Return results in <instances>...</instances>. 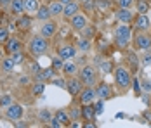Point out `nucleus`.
<instances>
[{
	"label": "nucleus",
	"instance_id": "f257e3e1",
	"mask_svg": "<svg viewBox=\"0 0 151 128\" xmlns=\"http://www.w3.org/2000/svg\"><path fill=\"white\" fill-rule=\"evenodd\" d=\"M130 28H129V24H125V23H122L118 28L115 29V40L118 43V47H127L129 45V40H130Z\"/></svg>",
	"mask_w": 151,
	"mask_h": 128
},
{
	"label": "nucleus",
	"instance_id": "f03ea898",
	"mask_svg": "<svg viewBox=\"0 0 151 128\" xmlns=\"http://www.w3.org/2000/svg\"><path fill=\"white\" fill-rule=\"evenodd\" d=\"M115 80H116V85L120 88H129L130 83H132V76H130V71L127 68H116L115 71Z\"/></svg>",
	"mask_w": 151,
	"mask_h": 128
},
{
	"label": "nucleus",
	"instance_id": "7ed1b4c3",
	"mask_svg": "<svg viewBox=\"0 0 151 128\" xmlns=\"http://www.w3.org/2000/svg\"><path fill=\"white\" fill-rule=\"evenodd\" d=\"M47 50V40L45 36H35V38H31L30 42V52L33 56H42V54H45Z\"/></svg>",
	"mask_w": 151,
	"mask_h": 128
},
{
	"label": "nucleus",
	"instance_id": "20e7f679",
	"mask_svg": "<svg viewBox=\"0 0 151 128\" xmlns=\"http://www.w3.org/2000/svg\"><path fill=\"white\" fill-rule=\"evenodd\" d=\"M80 78L87 87H91L96 83V68L94 66H83L80 71Z\"/></svg>",
	"mask_w": 151,
	"mask_h": 128
},
{
	"label": "nucleus",
	"instance_id": "39448f33",
	"mask_svg": "<svg viewBox=\"0 0 151 128\" xmlns=\"http://www.w3.org/2000/svg\"><path fill=\"white\" fill-rule=\"evenodd\" d=\"M5 116H7V119L16 121V119H19L23 116V107L19 104H11L9 107H5Z\"/></svg>",
	"mask_w": 151,
	"mask_h": 128
},
{
	"label": "nucleus",
	"instance_id": "423d86ee",
	"mask_svg": "<svg viewBox=\"0 0 151 128\" xmlns=\"http://www.w3.org/2000/svg\"><path fill=\"white\" fill-rule=\"evenodd\" d=\"M71 28L76 29V31H82V29L87 28V16L76 12L73 17H71Z\"/></svg>",
	"mask_w": 151,
	"mask_h": 128
},
{
	"label": "nucleus",
	"instance_id": "0eeeda50",
	"mask_svg": "<svg viewBox=\"0 0 151 128\" xmlns=\"http://www.w3.org/2000/svg\"><path fill=\"white\" fill-rule=\"evenodd\" d=\"M136 47H137V49H141V50H150V49H151V36H150V35H146V33L137 35Z\"/></svg>",
	"mask_w": 151,
	"mask_h": 128
},
{
	"label": "nucleus",
	"instance_id": "6e6552de",
	"mask_svg": "<svg viewBox=\"0 0 151 128\" xmlns=\"http://www.w3.org/2000/svg\"><path fill=\"white\" fill-rule=\"evenodd\" d=\"M66 88H68V94L75 97V95L80 94V90H82V82L76 80V78H70V80L66 82Z\"/></svg>",
	"mask_w": 151,
	"mask_h": 128
},
{
	"label": "nucleus",
	"instance_id": "1a4fd4ad",
	"mask_svg": "<svg viewBox=\"0 0 151 128\" xmlns=\"http://www.w3.org/2000/svg\"><path fill=\"white\" fill-rule=\"evenodd\" d=\"M76 54V49L73 45H63L59 49V52H58V56L63 59V61H68V59H73Z\"/></svg>",
	"mask_w": 151,
	"mask_h": 128
},
{
	"label": "nucleus",
	"instance_id": "9d476101",
	"mask_svg": "<svg viewBox=\"0 0 151 128\" xmlns=\"http://www.w3.org/2000/svg\"><path fill=\"white\" fill-rule=\"evenodd\" d=\"M132 17H134V16H132V11H130L129 7H120V9L116 11V19H118L120 23H125V24H127V23L132 21Z\"/></svg>",
	"mask_w": 151,
	"mask_h": 128
},
{
	"label": "nucleus",
	"instance_id": "9b49d317",
	"mask_svg": "<svg viewBox=\"0 0 151 128\" xmlns=\"http://www.w3.org/2000/svg\"><path fill=\"white\" fill-rule=\"evenodd\" d=\"M80 11V5H78V2H70V4H66L64 5V11H63V16L64 17H73V16L76 14Z\"/></svg>",
	"mask_w": 151,
	"mask_h": 128
},
{
	"label": "nucleus",
	"instance_id": "f8f14e48",
	"mask_svg": "<svg viewBox=\"0 0 151 128\" xmlns=\"http://www.w3.org/2000/svg\"><path fill=\"white\" fill-rule=\"evenodd\" d=\"M96 95L97 97H101V99H108L109 95H111V87L108 85V83H99V85L96 87Z\"/></svg>",
	"mask_w": 151,
	"mask_h": 128
},
{
	"label": "nucleus",
	"instance_id": "ddd939ff",
	"mask_svg": "<svg viewBox=\"0 0 151 128\" xmlns=\"http://www.w3.org/2000/svg\"><path fill=\"white\" fill-rule=\"evenodd\" d=\"M56 31H58V26H56V23H50V21H47L45 24L42 26V36H45V38H50V36H54V35H56Z\"/></svg>",
	"mask_w": 151,
	"mask_h": 128
},
{
	"label": "nucleus",
	"instance_id": "4468645a",
	"mask_svg": "<svg viewBox=\"0 0 151 128\" xmlns=\"http://www.w3.org/2000/svg\"><path fill=\"white\" fill-rule=\"evenodd\" d=\"M151 26V21H150V17L146 14H139L137 16V19H136V28L137 29H141V31H144V29H148Z\"/></svg>",
	"mask_w": 151,
	"mask_h": 128
},
{
	"label": "nucleus",
	"instance_id": "2eb2a0df",
	"mask_svg": "<svg viewBox=\"0 0 151 128\" xmlns=\"http://www.w3.org/2000/svg\"><path fill=\"white\" fill-rule=\"evenodd\" d=\"M96 99V90L94 88H85L83 92H82V95H80V102L82 104H91L92 100Z\"/></svg>",
	"mask_w": 151,
	"mask_h": 128
},
{
	"label": "nucleus",
	"instance_id": "dca6fc26",
	"mask_svg": "<svg viewBox=\"0 0 151 128\" xmlns=\"http://www.w3.org/2000/svg\"><path fill=\"white\" fill-rule=\"evenodd\" d=\"M49 11H50V16H59V14H63V11H64V4L59 2V0L50 2V4H49Z\"/></svg>",
	"mask_w": 151,
	"mask_h": 128
},
{
	"label": "nucleus",
	"instance_id": "f3484780",
	"mask_svg": "<svg viewBox=\"0 0 151 128\" xmlns=\"http://www.w3.org/2000/svg\"><path fill=\"white\" fill-rule=\"evenodd\" d=\"M5 50H7L9 54H12L16 50H21V42H19L17 38H9V40L5 42Z\"/></svg>",
	"mask_w": 151,
	"mask_h": 128
},
{
	"label": "nucleus",
	"instance_id": "a211bd4d",
	"mask_svg": "<svg viewBox=\"0 0 151 128\" xmlns=\"http://www.w3.org/2000/svg\"><path fill=\"white\" fill-rule=\"evenodd\" d=\"M52 74H54V68H49V69H42L40 73L35 74L37 82H45V80H52Z\"/></svg>",
	"mask_w": 151,
	"mask_h": 128
},
{
	"label": "nucleus",
	"instance_id": "6ab92c4d",
	"mask_svg": "<svg viewBox=\"0 0 151 128\" xmlns=\"http://www.w3.org/2000/svg\"><path fill=\"white\" fill-rule=\"evenodd\" d=\"M76 49L82 50V52H89V50H91V42H89V38H85V36L76 38Z\"/></svg>",
	"mask_w": 151,
	"mask_h": 128
},
{
	"label": "nucleus",
	"instance_id": "aec40b11",
	"mask_svg": "<svg viewBox=\"0 0 151 128\" xmlns=\"http://www.w3.org/2000/svg\"><path fill=\"white\" fill-rule=\"evenodd\" d=\"M11 9H12L14 14H23L24 12V0H12Z\"/></svg>",
	"mask_w": 151,
	"mask_h": 128
},
{
	"label": "nucleus",
	"instance_id": "412c9836",
	"mask_svg": "<svg viewBox=\"0 0 151 128\" xmlns=\"http://www.w3.org/2000/svg\"><path fill=\"white\" fill-rule=\"evenodd\" d=\"M80 113H82V116H83L85 119H92V118L96 116V109L92 107L91 104H83V107H82Z\"/></svg>",
	"mask_w": 151,
	"mask_h": 128
},
{
	"label": "nucleus",
	"instance_id": "4be33fe9",
	"mask_svg": "<svg viewBox=\"0 0 151 128\" xmlns=\"http://www.w3.org/2000/svg\"><path fill=\"white\" fill-rule=\"evenodd\" d=\"M14 66H16V62H14L12 57H7V59L2 61V69H4L5 73H11L12 69H14Z\"/></svg>",
	"mask_w": 151,
	"mask_h": 128
},
{
	"label": "nucleus",
	"instance_id": "5701e85b",
	"mask_svg": "<svg viewBox=\"0 0 151 128\" xmlns=\"http://www.w3.org/2000/svg\"><path fill=\"white\" fill-rule=\"evenodd\" d=\"M38 2L37 0H24V11L26 12H37L38 11Z\"/></svg>",
	"mask_w": 151,
	"mask_h": 128
},
{
	"label": "nucleus",
	"instance_id": "b1692460",
	"mask_svg": "<svg viewBox=\"0 0 151 128\" xmlns=\"http://www.w3.org/2000/svg\"><path fill=\"white\" fill-rule=\"evenodd\" d=\"M17 26H19V29H28L31 26V17L30 16H21L17 21Z\"/></svg>",
	"mask_w": 151,
	"mask_h": 128
},
{
	"label": "nucleus",
	"instance_id": "393cba45",
	"mask_svg": "<svg viewBox=\"0 0 151 128\" xmlns=\"http://www.w3.org/2000/svg\"><path fill=\"white\" fill-rule=\"evenodd\" d=\"M44 92H45V83L44 82H37L35 85L31 87V94L33 95H42Z\"/></svg>",
	"mask_w": 151,
	"mask_h": 128
},
{
	"label": "nucleus",
	"instance_id": "a878e982",
	"mask_svg": "<svg viewBox=\"0 0 151 128\" xmlns=\"http://www.w3.org/2000/svg\"><path fill=\"white\" fill-rule=\"evenodd\" d=\"M37 17L38 19H42V21H47L49 17H50V11H49V7H38V11H37Z\"/></svg>",
	"mask_w": 151,
	"mask_h": 128
},
{
	"label": "nucleus",
	"instance_id": "bb28decb",
	"mask_svg": "<svg viewBox=\"0 0 151 128\" xmlns=\"http://www.w3.org/2000/svg\"><path fill=\"white\" fill-rule=\"evenodd\" d=\"M54 118H56V119L59 121L61 125H68V123H70V118H68V114L64 113V111H58Z\"/></svg>",
	"mask_w": 151,
	"mask_h": 128
},
{
	"label": "nucleus",
	"instance_id": "cd10ccee",
	"mask_svg": "<svg viewBox=\"0 0 151 128\" xmlns=\"http://www.w3.org/2000/svg\"><path fill=\"white\" fill-rule=\"evenodd\" d=\"M63 71L66 73V74H75L76 73V64H73V62H64Z\"/></svg>",
	"mask_w": 151,
	"mask_h": 128
},
{
	"label": "nucleus",
	"instance_id": "c85d7f7f",
	"mask_svg": "<svg viewBox=\"0 0 151 128\" xmlns=\"http://www.w3.org/2000/svg\"><path fill=\"white\" fill-rule=\"evenodd\" d=\"M150 11V5H148V2H144V0H139L137 2V12L139 14H146Z\"/></svg>",
	"mask_w": 151,
	"mask_h": 128
},
{
	"label": "nucleus",
	"instance_id": "c756f323",
	"mask_svg": "<svg viewBox=\"0 0 151 128\" xmlns=\"http://www.w3.org/2000/svg\"><path fill=\"white\" fill-rule=\"evenodd\" d=\"M12 104V97L11 95H2L0 97V107H9Z\"/></svg>",
	"mask_w": 151,
	"mask_h": 128
},
{
	"label": "nucleus",
	"instance_id": "7c9ffc66",
	"mask_svg": "<svg viewBox=\"0 0 151 128\" xmlns=\"http://www.w3.org/2000/svg\"><path fill=\"white\" fill-rule=\"evenodd\" d=\"M12 59H14V62L16 64H19V62H23V61H24V54H23V52H21V50H16V52H12Z\"/></svg>",
	"mask_w": 151,
	"mask_h": 128
},
{
	"label": "nucleus",
	"instance_id": "2f4dec72",
	"mask_svg": "<svg viewBox=\"0 0 151 128\" xmlns=\"http://www.w3.org/2000/svg\"><path fill=\"white\" fill-rule=\"evenodd\" d=\"M63 66H64V62H63V59H61L59 56L52 59V68H54V69H63Z\"/></svg>",
	"mask_w": 151,
	"mask_h": 128
},
{
	"label": "nucleus",
	"instance_id": "473e14b6",
	"mask_svg": "<svg viewBox=\"0 0 151 128\" xmlns=\"http://www.w3.org/2000/svg\"><path fill=\"white\" fill-rule=\"evenodd\" d=\"M7 40H9V29L0 28V43H5Z\"/></svg>",
	"mask_w": 151,
	"mask_h": 128
},
{
	"label": "nucleus",
	"instance_id": "72a5a7b5",
	"mask_svg": "<svg viewBox=\"0 0 151 128\" xmlns=\"http://www.w3.org/2000/svg\"><path fill=\"white\" fill-rule=\"evenodd\" d=\"M109 5H111V4H109L108 0H97V7H99L101 11H108Z\"/></svg>",
	"mask_w": 151,
	"mask_h": 128
},
{
	"label": "nucleus",
	"instance_id": "f704fd0d",
	"mask_svg": "<svg viewBox=\"0 0 151 128\" xmlns=\"http://www.w3.org/2000/svg\"><path fill=\"white\" fill-rule=\"evenodd\" d=\"M142 92H151V80H141Z\"/></svg>",
	"mask_w": 151,
	"mask_h": 128
},
{
	"label": "nucleus",
	"instance_id": "c9c22d12",
	"mask_svg": "<svg viewBox=\"0 0 151 128\" xmlns=\"http://www.w3.org/2000/svg\"><path fill=\"white\" fill-rule=\"evenodd\" d=\"M142 66L151 68V52H146L144 54V57H142Z\"/></svg>",
	"mask_w": 151,
	"mask_h": 128
},
{
	"label": "nucleus",
	"instance_id": "e433bc0d",
	"mask_svg": "<svg viewBox=\"0 0 151 128\" xmlns=\"http://www.w3.org/2000/svg\"><path fill=\"white\" fill-rule=\"evenodd\" d=\"M38 116H40V119H42V121H50V119H52V118H50V113L45 111V109H44V111H40Z\"/></svg>",
	"mask_w": 151,
	"mask_h": 128
},
{
	"label": "nucleus",
	"instance_id": "4c0bfd02",
	"mask_svg": "<svg viewBox=\"0 0 151 128\" xmlns=\"http://www.w3.org/2000/svg\"><path fill=\"white\" fill-rule=\"evenodd\" d=\"M134 82V92H136L137 95H141V92H142V87H141V82H137V80H132Z\"/></svg>",
	"mask_w": 151,
	"mask_h": 128
},
{
	"label": "nucleus",
	"instance_id": "58836bf2",
	"mask_svg": "<svg viewBox=\"0 0 151 128\" xmlns=\"http://www.w3.org/2000/svg\"><path fill=\"white\" fill-rule=\"evenodd\" d=\"M52 83L58 85V87H61V88H66V82H63L61 78H52Z\"/></svg>",
	"mask_w": 151,
	"mask_h": 128
},
{
	"label": "nucleus",
	"instance_id": "ea45409f",
	"mask_svg": "<svg viewBox=\"0 0 151 128\" xmlns=\"http://www.w3.org/2000/svg\"><path fill=\"white\" fill-rule=\"evenodd\" d=\"M101 69H103V73H109V71H111V64H109L108 61L101 62Z\"/></svg>",
	"mask_w": 151,
	"mask_h": 128
},
{
	"label": "nucleus",
	"instance_id": "a19ab883",
	"mask_svg": "<svg viewBox=\"0 0 151 128\" xmlns=\"http://www.w3.org/2000/svg\"><path fill=\"white\" fill-rule=\"evenodd\" d=\"M94 109H96V114H101V113H103V109H104V104H103V100H99V102L96 104V107H94Z\"/></svg>",
	"mask_w": 151,
	"mask_h": 128
},
{
	"label": "nucleus",
	"instance_id": "79ce46f5",
	"mask_svg": "<svg viewBox=\"0 0 151 128\" xmlns=\"http://www.w3.org/2000/svg\"><path fill=\"white\" fill-rule=\"evenodd\" d=\"M132 2H134V0H118V5H120V7H130Z\"/></svg>",
	"mask_w": 151,
	"mask_h": 128
},
{
	"label": "nucleus",
	"instance_id": "37998d69",
	"mask_svg": "<svg viewBox=\"0 0 151 128\" xmlns=\"http://www.w3.org/2000/svg\"><path fill=\"white\" fill-rule=\"evenodd\" d=\"M30 69H31V73H35V74H37V73H40V71H42V69H40V66H38L37 62H33V64H31V66H30Z\"/></svg>",
	"mask_w": 151,
	"mask_h": 128
},
{
	"label": "nucleus",
	"instance_id": "c03bdc74",
	"mask_svg": "<svg viewBox=\"0 0 151 128\" xmlns=\"http://www.w3.org/2000/svg\"><path fill=\"white\" fill-rule=\"evenodd\" d=\"M50 127H52V128H59V127H63V125H61L56 118H52V119H50Z\"/></svg>",
	"mask_w": 151,
	"mask_h": 128
},
{
	"label": "nucleus",
	"instance_id": "a18cd8bd",
	"mask_svg": "<svg viewBox=\"0 0 151 128\" xmlns=\"http://www.w3.org/2000/svg\"><path fill=\"white\" fill-rule=\"evenodd\" d=\"M30 82V78L28 76H23V78H19V85H26Z\"/></svg>",
	"mask_w": 151,
	"mask_h": 128
},
{
	"label": "nucleus",
	"instance_id": "49530a36",
	"mask_svg": "<svg viewBox=\"0 0 151 128\" xmlns=\"http://www.w3.org/2000/svg\"><path fill=\"white\" fill-rule=\"evenodd\" d=\"M59 2H63V4L66 5V4H70V2H73V0H59Z\"/></svg>",
	"mask_w": 151,
	"mask_h": 128
},
{
	"label": "nucleus",
	"instance_id": "de8ad7c7",
	"mask_svg": "<svg viewBox=\"0 0 151 128\" xmlns=\"http://www.w3.org/2000/svg\"><path fill=\"white\" fill-rule=\"evenodd\" d=\"M146 118H148V119L151 121V114H146Z\"/></svg>",
	"mask_w": 151,
	"mask_h": 128
},
{
	"label": "nucleus",
	"instance_id": "09e8293b",
	"mask_svg": "<svg viewBox=\"0 0 151 128\" xmlns=\"http://www.w3.org/2000/svg\"><path fill=\"white\" fill-rule=\"evenodd\" d=\"M85 2H89V0H82V4H85Z\"/></svg>",
	"mask_w": 151,
	"mask_h": 128
},
{
	"label": "nucleus",
	"instance_id": "8fccbe9b",
	"mask_svg": "<svg viewBox=\"0 0 151 128\" xmlns=\"http://www.w3.org/2000/svg\"><path fill=\"white\" fill-rule=\"evenodd\" d=\"M0 2H9V0H0Z\"/></svg>",
	"mask_w": 151,
	"mask_h": 128
}]
</instances>
